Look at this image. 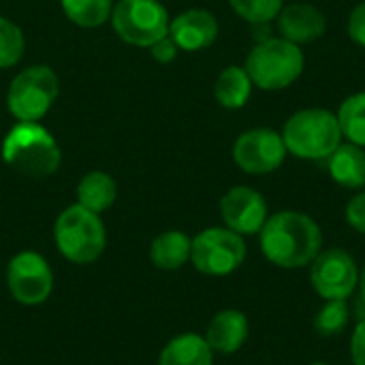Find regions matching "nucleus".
<instances>
[{
	"label": "nucleus",
	"mask_w": 365,
	"mask_h": 365,
	"mask_svg": "<svg viewBox=\"0 0 365 365\" xmlns=\"http://www.w3.org/2000/svg\"><path fill=\"white\" fill-rule=\"evenodd\" d=\"M259 235L267 261L284 269L310 265L323 246L321 227L302 212H278L269 216Z\"/></svg>",
	"instance_id": "nucleus-1"
},
{
	"label": "nucleus",
	"mask_w": 365,
	"mask_h": 365,
	"mask_svg": "<svg viewBox=\"0 0 365 365\" xmlns=\"http://www.w3.org/2000/svg\"><path fill=\"white\" fill-rule=\"evenodd\" d=\"M2 160L19 175L38 180L58 171L62 154L45 126L38 122H19L4 137Z\"/></svg>",
	"instance_id": "nucleus-2"
},
{
	"label": "nucleus",
	"mask_w": 365,
	"mask_h": 365,
	"mask_svg": "<svg viewBox=\"0 0 365 365\" xmlns=\"http://www.w3.org/2000/svg\"><path fill=\"white\" fill-rule=\"evenodd\" d=\"M53 237L60 255L77 265L94 263L107 246V233L101 216L79 203L66 207L58 216Z\"/></svg>",
	"instance_id": "nucleus-3"
},
{
	"label": "nucleus",
	"mask_w": 365,
	"mask_h": 365,
	"mask_svg": "<svg viewBox=\"0 0 365 365\" xmlns=\"http://www.w3.org/2000/svg\"><path fill=\"white\" fill-rule=\"evenodd\" d=\"M340 139L342 130L338 115L327 109H302L293 113L282 133L287 152L308 160L329 158V154L340 145Z\"/></svg>",
	"instance_id": "nucleus-4"
},
{
	"label": "nucleus",
	"mask_w": 365,
	"mask_h": 365,
	"mask_svg": "<svg viewBox=\"0 0 365 365\" xmlns=\"http://www.w3.org/2000/svg\"><path fill=\"white\" fill-rule=\"evenodd\" d=\"M246 73L252 86L261 90L289 88L304 71L299 45L287 38H263L246 58Z\"/></svg>",
	"instance_id": "nucleus-5"
},
{
	"label": "nucleus",
	"mask_w": 365,
	"mask_h": 365,
	"mask_svg": "<svg viewBox=\"0 0 365 365\" xmlns=\"http://www.w3.org/2000/svg\"><path fill=\"white\" fill-rule=\"evenodd\" d=\"M58 86V75L45 64L24 68L9 86V111L19 122H38L56 103Z\"/></svg>",
	"instance_id": "nucleus-6"
},
{
	"label": "nucleus",
	"mask_w": 365,
	"mask_h": 365,
	"mask_svg": "<svg viewBox=\"0 0 365 365\" xmlns=\"http://www.w3.org/2000/svg\"><path fill=\"white\" fill-rule=\"evenodd\" d=\"M118 36L137 47H152L169 34V13L158 0H120L111 11Z\"/></svg>",
	"instance_id": "nucleus-7"
},
{
	"label": "nucleus",
	"mask_w": 365,
	"mask_h": 365,
	"mask_svg": "<svg viewBox=\"0 0 365 365\" xmlns=\"http://www.w3.org/2000/svg\"><path fill=\"white\" fill-rule=\"evenodd\" d=\"M246 259V244L231 229L212 227L192 240L190 261L205 276L233 274Z\"/></svg>",
	"instance_id": "nucleus-8"
},
{
	"label": "nucleus",
	"mask_w": 365,
	"mask_h": 365,
	"mask_svg": "<svg viewBox=\"0 0 365 365\" xmlns=\"http://www.w3.org/2000/svg\"><path fill=\"white\" fill-rule=\"evenodd\" d=\"M6 284L15 302L24 306H38L53 291V274L38 252L24 250L9 261Z\"/></svg>",
	"instance_id": "nucleus-9"
},
{
	"label": "nucleus",
	"mask_w": 365,
	"mask_h": 365,
	"mask_svg": "<svg viewBox=\"0 0 365 365\" xmlns=\"http://www.w3.org/2000/svg\"><path fill=\"white\" fill-rule=\"evenodd\" d=\"M310 265V282L321 297L346 299L353 295L359 282V269L355 259L346 250L331 248L319 252V257Z\"/></svg>",
	"instance_id": "nucleus-10"
},
{
	"label": "nucleus",
	"mask_w": 365,
	"mask_h": 365,
	"mask_svg": "<svg viewBox=\"0 0 365 365\" xmlns=\"http://www.w3.org/2000/svg\"><path fill=\"white\" fill-rule=\"evenodd\" d=\"M287 156L282 135L272 128H252L237 137L233 145V158L237 167L252 175L276 171Z\"/></svg>",
	"instance_id": "nucleus-11"
},
{
	"label": "nucleus",
	"mask_w": 365,
	"mask_h": 365,
	"mask_svg": "<svg viewBox=\"0 0 365 365\" xmlns=\"http://www.w3.org/2000/svg\"><path fill=\"white\" fill-rule=\"evenodd\" d=\"M220 216L227 229L240 235H255L267 220V203L261 192L248 186L231 188L220 201Z\"/></svg>",
	"instance_id": "nucleus-12"
},
{
	"label": "nucleus",
	"mask_w": 365,
	"mask_h": 365,
	"mask_svg": "<svg viewBox=\"0 0 365 365\" xmlns=\"http://www.w3.org/2000/svg\"><path fill=\"white\" fill-rule=\"evenodd\" d=\"M169 36L184 51H199L210 47L218 36V21L210 11L190 9L173 17L169 24Z\"/></svg>",
	"instance_id": "nucleus-13"
},
{
	"label": "nucleus",
	"mask_w": 365,
	"mask_h": 365,
	"mask_svg": "<svg viewBox=\"0 0 365 365\" xmlns=\"http://www.w3.org/2000/svg\"><path fill=\"white\" fill-rule=\"evenodd\" d=\"M278 30L282 34V38L302 45V43H312L317 38H321L325 34L327 21L325 15L312 6V4H289L287 9H282L278 13Z\"/></svg>",
	"instance_id": "nucleus-14"
},
{
	"label": "nucleus",
	"mask_w": 365,
	"mask_h": 365,
	"mask_svg": "<svg viewBox=\"0 0 365 365\" xmlns=\"http://www.w3.org/2000/svg\"><path fill=\"white\" fill-rule=\"evenodd\" d=\"M248 319L240 310H222L218 312L205 331V340L214 353L222 355H233L237 353L246 338H248Z\"/></svg>",
	"instance_id": "nucleus-15"
},
{
	"label": "nucleus",
	"mask_w": 365,
	"mask_h": 365,
	"mask_svg": "<svg viewBox=\"0 0 365 365\" xmlns=\"http://www.w3.org/2000/svg\"><path fill=\"white\" fill-rule=\"evenodd\" d=\"M329 175L336 184L344 188H361L365 186V152L355 145H338L327 158Z\"/></svg>",
	"instance_id": "nucleus-16"
},
{
	"label": "nucleus",
	"mask_w": 365,
	"mask_h": 365,
	"mask_svg": "<svg viewBox=\"0 0 365 365\" xmlns=\"http://www.w3.org/2000/svg\"><path fill=\"white\" fill-rule=\"evenodd\" d=\"M212 361L214 351L203 336L182 334L165 344L158 365H212Z\"/></svg>",
	"instance_id": "nucleus-17"
},
{
	"label": "nucleus",
	"mask_w": 365,
	"mask_h": 365,
	"mask_svg": "<svg viewBox=\"0 0 365 365\" xmlns=\"http://www.w3.org/2000/svg\"><path fill=\"white\" fill-rule=\"evenodd\" d=\"M192 240L182 231H165L150 246V261L163 272H175L190 261Z\"/></svg>",
	"instance_id": "nucleus-18"
},
{
	"label": "nucleus",
	"mask_w": 365,
	"mask_h": 365,
	"mask_svg": "<svg viewBox=\"0 0 365 365\" xmlns=\"http://www.w3.org/2000/svg\"><path fill=\"white\" fill-rule=\"evenodd\" d=\"M118 186L115 180L105 171H92L81 178L77 186V203L94 214H103L115 203Z\"/></svg>",
	"instance_id": "nucleus-19"
},
{
	"label": "nucleus",
	"mask_w": 365,
	"mask_h": 365,
	"mask_svg": "<svg viewBox=\"0 0 365 365\" xmlns=\"http://www.w3.org/2000/svg\"><path fill=\"white\" fill-rule=\"evenodd\" d=\"M252 92V81L242 66L225 68L214 86V96L225 109H240L248 103Z\"/></svg>",
	"instance_id": "nucleus-20"
},
{
	"label": "nucleus",
	"mask_w": 365,
	"mask_h": 365,
	"mask_svg": "<svg viewBox=\"0 0 365 365\" xmlns=\"http://www.w3.org/2000/svg\"><path fill=\"white\" fill-rule=\"evenodd\" d=\"M62 11L81 28H98L111 19L113 0H62Z\"/></svg>",
	"instance_id": "nucleus-21"
},
{
	"label": "nucleus",
	"mask_w": 365,
	"mask_h": 365,
	"mask_svg": "<svg viewBox=\"0 0 365 365\" xmlns=\"http://www.w3.org/2000/svg\"><path fill=\"white\" fill-rule=\"evenodd\" d=\"M338 124L342 137L355 145H365V92L349 96L338 111Z\"/></svg>",
	"instance_id": "nucleus-22"
},
{
	"label": "nucleus",
	"mask_w": 365,
	"mask_h": 365,
	"mask_svg": "<svg viewBox=\"0 0 365 365\" xmlns=\"http://www.w3.org/2000/svg\"><path fill=\"white\" fill-rule=\"evenodd\" d=\"M349 325V306L346 299H327V304L319 310L314 319V329L323 338L338 336Z\"/></svg>",
	"instance_id": "nucleus-23"
},
{
	"label": "nucleus",
	"mask_w": 365,
	"mask_h": 365,
	"mask_svg": "<svg viewBox=\"0 0 365 365\" xmlns=\"http://www.w3.org/2000/svg\"><path fill=\"white\" fill-rule=\"evenodd\" d=\"M24 34L17 24L6 17H0V68L15 66L24 56Z\"/></svg>",
	"instance_id": "nucleus-24"
},
{
	"label": "nucleus",
	"mask_w": 365,
	"mask_h": 365,
	"mask_svg": "<svg viewBox=\"0 0 365 365\" xmlns=\"http://www.w3.org/2000/svg\"><path fill=\"white\" fill-rule=\"evenodd\" d=\"M229 4L242 19L255 26L269 24L282 11V0H229Z\"/></svg>",
	"instance_id": "nucleus-25"
},
{
	"label": "nucleus",
	"mask_w": 365,
	"mask_h": 365,
	"mask_svg": "<svg viewBox=\"0 0 365 365\" xmlns=\"http://www.w3.org/2000/svg\"><path fill=\"white\" fill-rule=\"evenodd\" d=\"M346 222L365 235V192L353 197L346 205Z\"/></svg>",
	"instance_id": "nucleus-26"
},
{
	"label": "nucleus",
	"mask_w": 365,
	"mask_h": 365,
	"mask_svg": "<svg viewBox=\"0 0 365 365\" xmlns=\"http://www.w3.org/2000/svg\"><path fill=\"white\" fill-rule=\"evenodd\" d=\"M178 45H175V41L167 34V36H163V38H158L152 47H150V51H152V58L156 60V62H160V64H169V62H173L175 60V56H178Z\"/></svg>",
	"instance_id": "nucleus-27"
},
{
	"label": "nucleus",
	"mask_w": 365,
	"mask_h": 365,
	"mask_svg": "<svg viewBox=\"0 0 365 365\" xmlns=\"http://www.w3.org/2000/svg\"><path fill=\"white\" fill-rule=\"evenodd\" d=\"M349 36L357 45L365 47V2L357 4L349 17Z\"/></svg>",
	"instance_id": "nucleus-28"
},
{
	"label": "nucleus",
	"mask_w": 365,
	"mask_h": 365,
	"mask_svg": "<svg viewBox=\"0 0 365 365\" xmlns=\"http://www.w3.org/2000/svg\"><path fill=\"white\" fill-rule=\"evenodd\" d=\"M351 359L355 365H365V319H361L351 338Z\"/></svg>",
	"instance_id": "nucleus-29"
},
{
	"label": "nucleus",
	"mask_w": 365,
	"mask_h": 365,
	"mask_svg": "<svg viewBox=\"0 0 365 365\" xmlns=\"http://www.w3.org/2000/svg\"><path fill=\"white\" fill-rule=\"evenodd\" d=\"M359 293H361V302L365 304V265H364V269H361V274H359Z\"/></svg>",
	"instance_id": "nucleus-30"
},
{
	"label": "nucleus",
	"mask_w": 365,
	"mask_h": 365,
	"mask_svg": "<svg viewBox=\"0 0 365 365\" xmlns=\"http://www.w3.org/2000/svg\"><path fill=\"white\" fill-rule=\"evenodd\" d=\"M312 365H327V364H312Z\"/></svg>",
	"instance_id": "nucleus-31"
}]
</instances>
